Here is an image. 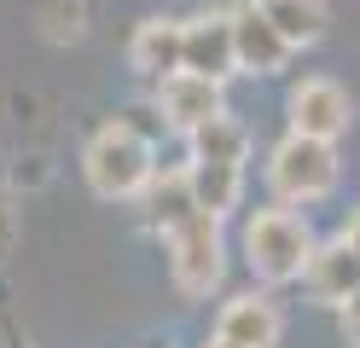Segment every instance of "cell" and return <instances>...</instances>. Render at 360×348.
Returning a JSON list of instances; mask_svg holds the SVG:
<instances>
[{
  "label": "cell",
  "instance_id": "6da1fadb",
  "mask_svg": "<svg viewBox=\"0 0 360 348\" xmlns=\"http://www.w3.org/2000/svg\"><path fill=\"white\" fill-rule=\"evenodd\" d=\"M314 232L302 215H290V209H262L250 215L244 226V262L262 285H285V278H302L308 262H314Z\"/></svg>",
  "mask_w": 360,
  "mask_h": 348
},
{
  "label": "cell",
  "instance_id": "7a4b0ae2",
  "mask_svg": "<svg viewBox=\"0 0 360 348\" xmlns=\"http://www.w3.org/2000/svg\"><path fill=\"white\" fill-rule=\"evenodd\" d=\"M157 146H146L140 134H128L122 122H110L99 128L94 139H87V151H82V174L87 186H94L99 198H140L146 186L157 180Z\"/></svg>",
  "mask_w": 360,
  "mask_h": 348
},
{
  "label": "cell",
  "instance_id": "3957f363",
  "mask_svg": "<svg viewBox=\"0 0 360 348\" xmlns=\"http://www.w3.org/2000/svg\"><path fill=\"white\" fill-rule=\"evenodd\" d=\"M337 146L331 139H308V134H285L267 162V186L279 203H320L337 186Z\"/></svg>",
  "mask_w": 360,
  "mask_h": 348
},
{
  "label": "cell",
  "instance_id": "277c9868",
  "mask_svg": "<svg viewBox=\"0 0 360 348\" xmlns=\"http://www.w3.org/2000/svg\"><path fill=\"white\" fill-rule=\"evenodd\" d=\"M169 273L180 296H210L221 285V273H227V244H221V215H210V209H198L192 221H180L169 232Z\"/></svg>",
  "mask_w": 360,
  "mask_h": 348
},
{
  "label": "cell",
  "instance_id": "5b68a950",
  "mask_svg": "<svg viewBox=\"0 0 360 348\" xmlns=\"http://www.w3.org/2000/svg\"><path fill=\"white\" fill-rule=\"evenodd\" d=\"M290 134H308V139H331L337 146V134L349 128V116H354V105H349V93L337 87L331 76H308V82H297L290 87Z\"/></svg>",
  "mask_w": 360,
  "mask_h": 348
},
{
  "label": "cell",
  "instance_id": "8992f818",
  "mask_svg": "<svg viewBox=\"0 0 360 348\" xmlns=\"http://www.w3.org/2000/svg\"><path fill=\"white\" fill-rule=\"evenodd\" d=\"M233 41H238V70L244 76H279V70L290 64V53H297L256 0H244V6L233 12Z\"/></svg>",
  "mask_w": 360,
  "mask_h": 348
},
{
  "label": "cell",
  "instance_id": "52a82bcc",
  "mask_svg": "<svg viewBox=\"0 0 360 348\" xmlns=\"http://www.w3.org/2000/svg\"><path fill=\"white\" fill-rule=\"evenodd\" d=\"M221 87H227V82H210V76L180 70V76H169L163 87H157V105H163V116H169L174 134H198V128H210L215 116H227Z\"/></svg>",
  "mask_w": 360,
  "mask_h": 348
},
{
  "label": "cell",
  "instance_id": "ba28073f",
  "mask_svg": "<svg viewBox=\"0 0 360 348\" xmlns=\"http://www.w3.org/2000/svg\"><path fill=\"white\" fill-rule=\"evenodd\" d=\"M128 64L140 70L151 87H163L169 76H180V70H186V23H169V18L140 23L134 41H128Z\"/></svg>",
  "mask_w": 360,
  "mask_h": 348
},
{
  "label": "cell",
  "instance_id": "9c48e42d",
  "mask_svg": "<svg viewBox=\"0 0 360 348\" xmlns=\"http://www.w3.org/2000/svg\"><path fill=\"white\" fill-rule=\"evenodd\" d=\"M186 70L210 82L238 76V41H233V12H210L186 23Z\"/></svg>",
  "mask_w": 360,
  "mask_h": 348
},
{
  "label": "cell",
  "instance_id": "30bf717a",
  "mask_svg": "<svg viewBox=\"0 0 360 348\" xmlns=\"http://www.w3.org/2000/svg\"><path fill=\"white\" fill-rule=\"evenodd\" d=\"M302 285H308L314 302H326V308H343V302L360 290V250H354L349 238L320 244V250H314V262H308V273H302Z\"/></svg>",
  "mask_w": 360,
  "mask_h": 348
},
{
  "label": "cell",
  "instance_id": "8fae6325",
  "mask_svg": "<svg viewBox=\"0 0 360 348\" xmlns=\"http://www.w3.org/2000/svg\"><path fill=\"white\" fill-rule=\"evenodd\" d=\"M279 308H274V296H262V290H250V296H233L227 308H221V319H215V337H227L233 348H274L279 342Z\"/></svg>",
  "mask_w": 360,
  "mask_h": 348
},
{
  "label": "cell",
  "instance_id": "7c38bea8",
  "mask_svg": "<svg viewBox=\"0 0 360 348\" xmlns=\"http://www.w3.org/2000/svg\"><path fill=\"white\" fill-rule=\"evenodd\" d=\"M140 209H146V226L151 232H169L180 221H192L198 215V192H192V169H169V174H157L146 192H140Z\"/></svg>",
  "mask_w": 360,
  "mask_h": 348
},
{
  "label": "cell",
  "instance_id": "4fadbf2b",
  "mask_svg": "<svg viewBox=\"0 0 360 348\" xmlns=\"http://www.w3.org/2000/svg\"><path fill=\"white\" fill-rule=\"evenodd\" d=\"M256 6L279 23V35L290 46H314V41H326V30H331L326 0H256Z\"/></svg>",
  "mask_w": 360,
  "mask_h": 348
},
{
  "label": "cell",
  "instance_id": "5bb4252c",
  "mask_svg": "<svg viewBox=\"0 0 360 348\" xmlns=\"http://www.w3.org/2000/svg\"><path fill=\"white\" fill-rule=\"evenodd\" d=\"M192 169V192H198V209L210 215H227L238 203V186H244V162H186Z\"/></svg>",
  "mask_w": 360,
  "mask_h": 348
},
{
  "label": "cell",
  "instance_id": "9a60e30c",
  "mask_svg": "<svg viewBox=\"0 0 360 348\" xmlns=\"http://www.w3.org/2000/svg\"><path fill=\"white\" fill-rule=\"evenodd\" d=\"M186 139H192V162H244V151H250V134L233 116H215L210 128H198Z\"/></svg>",
  "mask_w": 360,
  "mask_h": 348
},
{
  "label": "cell",
  "instance_id": "2e32d148",
  "mask_svg": "<svg viewBox=\"0 0 360 348\" xmlns=\"http://www.w3.org/2000/svg\"><path fill=\"white\" fill-rule=\"evenodd\" d=\"M117 122H122L128 134H140L146 146H157L163 134H174V128H169V116H163V105H157V99H151V105H128V110H117Z\"/></svg>",
  "mask_w": 360,
  "mask_h": 348
},
{
  "label": "cell",
  "instance_id": "e0dca14e",
  "mask_svg": "<svg viewBox=\"0 0 360 348\" xmlns=\"http://www.w3.org/2000/svg\"><path fill=\"white\" fill-rule=\"evenodd\" d=\"M337 319H343V342H349V348H360V290L343 302V308H337Z\"/></svg>",
  "mask_w": 360,
  "mask_h": 348
},
{
  "label": "cell",
  "instance_id": "ac0fdd59",
  "mask_svg": "<svg viewBox=\"0 0 360 348\" xmlns=\"http://www.w3.org/2000/svg\"><path fill=\"white\" fill-rule=\"evenodd\" d=\"M343 238H349V244H354V250H360V215H354V221H349V232H343Z\"/></svg>",
  "mask_w": 360,
  "mask_h": 348
},
{
  "label": "cell",
  "instance_id": "d6986e66",
  "mask_svg": "<svg viewBox=\"0 0 360 348\" xmlns=\"http://www.w3.org/2000/svg\"><path fill=\"white\" fill-rule=\"evenodd\" d=\"M204 348H233V342H227V337H210V342H204Z\"/></svg>",
  "mask_w": 360,
  "mask_h": 348
}]
</instances>
